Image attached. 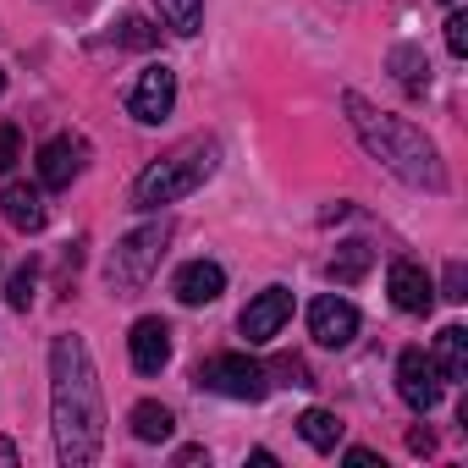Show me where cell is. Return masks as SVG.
I'll use <instances>...</instances> for the list:
<instances>
[{
	"label": "cell",
	"mask_w": 468,
	"mask_h": 468,
	"mask_svg": "<svg viewBox=\"0 0 468 468\" xmlns=\"http://www.w3.org/2000/svg\"><path fill=\"white\" fill-rule=\"evenodd\" d=\"M347 463H353V468H375V463H380V457H375V452H369V446H353V452H347Z\"/></svg>",
	"instance_id": "cell-29"
},
{
	"label": "cell",
	"mask_w": 468,
	"mask_h": 468,
	"mask_svg": "<svg viewBox=\"0 0 468 468\" xmlns=\"http://www.w3.org/2000/svg\"><path fill=\"white\" fill-rule=\"evenodd\" d=\"M446 6H457V0H446Z\"/></svg>",
	"instance_id": "cell-32"
},
{
	"label": "cell",
	"mask_w": 468,
	"mask_h": 468,
	"mask_svg": "<svg viewBox=\"0 0 468 468\" xmlns=\"http://www.w3.org/2000/svg\"><path fill=\"white\" fill-rule=\"evenodd\" d=\"M446 50L463 61L468 56V12L463 6H452V17H446Z\"/></svg>",
	"instance_id": "cell-23"
},
{
	"label": "cell",
	"mask_w": 468,
	"mask_h": 468,
	"mask_svg": "<svg viewBox=\"0 0 468 468\" xmlns=\"http://www.w3.org/2000/svg\"><path fill=\"white\" fill-rule=\"evenodd\" d=\"M0 215H6L17 231H45V220H50V209H45V187H34V182L0 187Z\"/></svg>",
	"instance_id": "cell-14"
},
{
	"label": "cell",
	"mask_w": 468,
	"mask_h": 468,
	"mask_svg": "<svg viewBox=\"0 0 468 468\" xmlns=\"http://www.w3.org/2000/svg\"><path fill=\"white\" fill-rule=\"evenodd\" d=\"M171 292H176V303L204 309V303H215V298L226 292V271H220L215 260H193V265H182V271H176Z\"/></svg>",
	"instance_id": "cell-13"
},
{
	"label": "cell",
	"mask_w": 468,
	"mask_h": 468,
	"mask_svg": "<svg viewBox=\"0 0 468 468\" xmlns=\"http://www.w3.org/2000/svg\"><path fill=\"white\" fill-rule=\"evenodd\" d=\"M34 287H39V271L34 265H23V271H12V282H6V303L23 314V309H34Z\"/></svg>",
	"instance_id": "cell-21"
},
{
	"label": "cell",
	"mask_w": 468,
	"mask_h": 468,
	"mask_svg": "<svg viewBox=\"0 0 468 468\" xmlns=\"http://www.w3.org/2000/svg\"><path fill=\"white\" fill-rule=\"evenodd\" d=\"M198 463L209 468V452H204V446H182V452H176V468H198Z\"/></svg>",
	"instance_id": "cell-27"
},
{
	"label": "cell",
	"mask_w": 468,
	"mask_h": 468,
	"mask_svg": "<svg viewBox=\"0 0 468 468\" xmlns=\"http://www.w3.org/2000/svg\"><path fill=\"white\" fill-rule=\"evenodd\" d=\"M265 375H287V386H314V380H309V369H303V358H276Z\"/></svg>",
	"instance_id": "cell-26"
},
{
	"label": "cell",
	"mask_w": 468,
	"mask_h": 468,
	"mask_svg": "<svg viewBox=\"0 0 468 468\" xmlns=\"http://www.w3.org/2000/svg\"><path fill=\"white\" fill-rule=\"evenodd\" d=\"M298 435H303L314 452H336V441H342V419H336L331 408H309V413L298 419Z\"/></svg>",
	"instance_id": "cell-19"
},
{
	"label": "cell",
	"mask_w": 468,
	"mask_h": 468,
	"mask_svg": "<svg viewBox=\"0 0 468 468\" xmlns=\"http://www.w3.org/2000/svg\"><path fill=\"white\" fill-rule=\"evenodd\" d=\"M397 397H402L413 413H430V408L441 402V375H435V364L424 358V347H402V358H397Z\"/></svg>",
	"instance_id": "cell-8"
},
{
	"label": "cell",
	"mask_w": 468,
	"mask_h": 468,
	"mask_svg": "<svg viewBox=\"0 0 468 468\" xmlns=\"http://www.w3.org/2000/svg\"><path fill=\"white\" fill-rule=\"evenodd\" d=\"M0 94H6V67H0Z\"/></svg>",
	"instance_id": "cell-31"
},
{
	"label": "cell",
	"mask_w": 468,
	"mask_h": 468,
	"mask_svg": "<svg viewBox=\"0 0 468 468\" xmlns=\"http://www.w3.org/2000/svg\"><path fill=\"white\" fill-rule=\"evenodd\" d=\"M154 6H160V23L176 39H193L204 28V0H154Z\"/></svg>",
	"instance_id": "cell-20"
},
{
	"label": "cell",
	"mask_w": 468,
	"mask_h": 468,
	"mask_svg": "<svg viewBox=\"0 0 468 468\" xmlns=\"http://www.w3.org/2000/svg\"><path fill=\"white\" fill-rule=\"evenodd\" d=\"M441 298H452V303H468V265H463V260H452V265H446Z\"/></svg>",
	"instance_id": "cell-24"
},
{
	"label": "cell",
	"mask_w": 468,
	"mask_h": 468,
	"mask_svg": "<svg viewBox=\"0 0 468 468\" xmlns=\"http://www.w3.org/2000/svg\"><path fill=\"white\" fill-rule=\"evenodd\" d=\"M83 154H89L83 138L56 133V138L39 149V187H72V176L83 171Z\"/></svg>",
	"instance_id": "cell-11"
},
{
	"label": "cell",
	"mask_w": 468,
	"mask_h": 468,
	"mask_svg": "<svg viewBox=\"0 0 468 468\" xmlns=\"http://www.w3.org/2000/svg\"><path fill=\"white\" fill-rule=\"evenodd\" d=\"M50 424L61 468H89L105 446V397L89 358V342L61 331L50 342Z\"/></svg>",
	"instance_id": "cell-1"
},
{
	"label": "cell",
	"mask_w": 468,
	"mask_h": 468,
	"mask_svg": "<svg viewBox=\"0 0 468 468\" xmlns=\"http://www.w3.org/2000/svg\"><path fill=\"white\" fill-rule=\"evenodd\" d=\"M342 111H347V122H353V133H358V144L386 165V171H397L402 182H413V187H446V165H441V149L408 122V116H386V111H375L358 89H347L342 94Z\"/></svg>",
	"instance_id": "cell-2"
},
{
	"label": "cell",
	"mask_w": 468,
	"mask_h": 468,
	"mask_svg": "<svg viewBox=\"0 0 468 468\" xmlns=\"http://www.w3.org/2000/svg\"><path fill=\"white\" fill-rule=\"evenodd\" d=\"M215 165H220V144H215V138H193V144H182L176 154H165V160H154V165L138 171L133 204H138V209H165V204L198 193V187L215 176Z\"/></svg>",
	"instance_id": "cell-3"
},
{
	"label": "cell",
	"mask_w": 468,
	"mask_h": 468,
	"mask_svg": "<svg viewBox=\"0 0 468 468\" xmlns=\"http://www.w3.org/2000/svg\"><path fill=\"white\" fill-rule=\"evenodd\" d=\"M287 320H292V292H287V287H265L260 298H249L238 331H243L249 342H276Z\"/></svg>",
	"instance_id": "cell-9"
},
{
	"label": "cell",
	"mask_w": 468,
	"mask_h": 468,
	"mask_svg": "<svg viewBox=\"0 0 468 468\" xmlns=\"http://www.w3.org/2000/svg\"><path fill=\"white\" fill-rule=\"evenodd\" d=\"M127 353H133V369H138V375H160V369L171 364V325H165L160 314L133 320V331H127Z\"/></svg>",
	"instance_id": "cell-10"
},
{
	"label": "cell",
	"mask_w": 468,
	"mask_h": 468,
	"mask_svg": "<svg viewBox=\"0 0 468 468\" xmlns=\"http://www.w3.org/2000/svg\"><path fill=\"white\" fill-rule=\"evenodd\" d=\"M386 287H391V303H397L402 314H430V309H435V282H430L413 260H391Z\"/></svg>",
	"instance_id": "cell-12"
},
{
	"label": "cell",
	"mask_w": 468,
	"mask_h": 468,
	"mask_svg": "<svg viewBox=\"0 0 468 468\" xmlns=\"http://www.w3.org/2000/svg\"><path fill=\"white\" fill-rule=\"evenodd\" d=\"M127 111H133V122L160 127V122L176 111V72H171L165 61L144 67V72H138V83H133V94H127Z\"/></svg>",
	"instance_id": "cell-6"
},
{
	"label": "cell",
	"mask_w": 468,
	"mask_h": 468,
	"mask_svg": "<svg viewBox=\"0 0 468 468\" xmlns=\"http://www.w3.org/2000/svg\"><path fill=\"white\" fill-rule=\"evenodd\" d=\"M391 72H397V83H402L408 94H424V89H430V56H424L419 45H397V50H391Z\"/></svg>",
	"instance_id": "cell-18"
},
{
	"label": "cell",
	"mask_w": 468,
	"mask_h": 468,
	"mask_svg": "<svg viewBox=\"0 0 468 468\" xmlns=\"http://www.w3.org/2000/svg\"><path fill=\"white\" fill-rule=\"evenodd\" d=\"M375 265V249L364 243V238H353V243H342L336 254H331V282H342V287H353V282H364V271Z\"/></svg>",
	"instance_id": "cell-17"
},
{
	"label": "cell",
	"mask_w": 468,
	"mask_h": 468,
	"mask_svg": "<svg viewBox=\"0 0 468 468\" xmlns=\"http://www.w3.org/2000/svg\"><path fill=\"white\" fill-rule=\"evenodd\" d=\"M408 452H419V457L435 452V435H430V430H413V435H408Z\"/></svg>",
	"instance_id": "cell-28"
},
{
	"label": "cell",
	"mask_w": 468,
	"mask_h": 468,
	"mask_svg": "<svg viewBox=\"0 0 468 468\" xmlns=\"http://www.w3.org/2000/svg\"><path fill=\"white\" fill-rule=\"evenodd\" d=\"M127 424H133V435L144 441V446H154V441H171V430H176V419H171V408L165 402H133V413H127Z\"/></svg>",
	"instance_id": "cell-16"
},
{
	"label": "cell",
	"mask_w": 468,
	"mask_h": 468,
	"mask_svg": "<svg viewBox=\"0 0 468 468\" xmlns=\"http://www.w3.org/2000/svg\"><path fill=\"white\" fill-rule=\"evenodd\" d=\"M127 50H149V45H160V34L144 23V17H122V34H116Z\"/></svg>",
	"instance_id": "cell-22"
},
{
	"label": "cell",
	"mask_w": 468,
	"mask_h": 468,
	"mask_svg": "<svg viewBox=\"0 0 468 468\" xmlns=\"http://www.w3.org/2000/svg\"><path fill=\"white\" fill-rule=\"evenodd\" d=\"M17 160H23V133L17 127H0V176H6Z\"/></svg>",
	"instance_id": "cell-25"
},
{
	"label": "cell",
	"mask_w": 468,
	"mask_h": 468,
	"mask_svg": "<svg viewBox=\"0 0 468 468\" xmlns=\"http://www.w3.org/2000/svg\"><path fill=\"white\" fill-rule=\"evenodd\" d=\"M23 457H17V441H6V435H0V468H17Z\"/></svg>",
	"instance_id": "cell-30"
},
{
	"label": "cell",
	"mask_w": 468,
	"mask_h": 468,
	"mask_svg": "<svg viewBox=\"0 0 468 468\" xmlns=\"http://www.w3.org/2000/svg\"><path fill=\"white\" fill-rule=\"evenodd\" d=\"M165 243H171V220H149V226L127 231V238L111 249V260H105V282H111V292L127 298V292L149 287V276H154L160 260H165Z\"/></svg>",
	"instance_id": "cell-4"
},
{
	"label": "cell",
	"mask_w": 468,
	"mask_h": 468,
	"mask_svg": "<svg viewBox=\"0 0 468 468\" xmlns=\"http://www.w3.org/2000/svg\"><path fill=\"white\" fill-rule=\"evenodd\" d=\"M309 336H314L320 347H331V353L353 347V336H358V309H353L347 298H336V292H320V298L309 303Z\"/></svg>",
	"instance_id": "cell-7"
},
{
	"label": "cell",
	"mask_w": 468,
	"mask_h": 468,
	"mask_svg": "<svg viewBox=\"0 0 468 468\" xmlns=\"http://www.w3.org/2000/svg\"><path fill=\"white\" fill-rule=\"evenodd\" d=\"M430 364H435L441 380H468V331H463V325H446V331L435 336Z\"/></svg>",
	"instance_id": "cell-15"
},
{
	"label": "cell",
	"mask_w": 468,
	"mask_h": 468,
	"mask_svg": "<svg viewBox=\"0 0 468 468\" xmlns=\"http://www.w3.org/2000/svg\"><path fill=\"white\" fill-rule=\"evenodd\" d=\"M204 391H215V397H231V402H260L265 391H271V375H265V364L260 358H249V353H215V358H204L198 364V375H193Z\"/></svg>",
	"instance_id": "cell-5"
}]
</instances>
